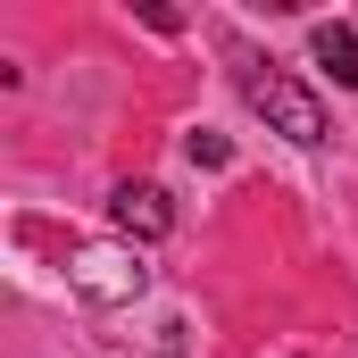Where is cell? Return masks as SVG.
I'll list each match as a JSON object with an SVG mask.
<instances>
[{
	"mask_svg": "<svg viewBox=\"0 0 358 358\" xmlns=\"http://www.w3.org/2000/svg\"><path fill=\"white\" fill-rule=\"evenodd\" d=\"M242 100L267 117L283 142H300V150H317V142H325V100L300 84V76L267 67V59H242Z\"/></svg>",
	"mask_w": 358,
	"mask_h": 358,
	"instance_id": "1",
	"label": "cell"
},
{
	"mask_svg": "<svg viewBox=\"0 0 358 358\" xmlns=\"http://www.w3.org/2000/svg\"><path fill=\"white\" fill-rule=\"evenodd\" d=\"M67 283H76V300H92V308H117V300H142L150 267H142L134 242H84L67 259Z\"/></svg>",
	"mask_w": 358,
	"mask_h": 358,
	"instance_id": "2",
	"label": "cell"
},
{
	"mask_svg": "<svg viewBox=\"0 0 358 358\" xmlns=\"http://www.w3.org/2000/svg\"><path fill=\"white\" fill-rule=\"evenodd\" d=\"M183 159H192V167H225L234 150H225V134H192V142H183Z\"/></svg>",
	"mask_w": 358,
	"mask_h": 358,
	"instance_id": "5",
	"label": "cell"
},
{
	"mask_svg": "<svg viewBox=\"0 0 358 358\" xmlns=\"http://www.w3.org/2000/svg\"><path fill=\"white\" fill-rule=\"evenodd\" d=\"M108 217H117V234H125L134 250L176 234V200H167L159 183H117V192H108Z\"/></svg>",
	"mask_w": 358,
	"mask_h": 358,
	"instance_id": "3",
	"label": "cell"
},
{
	"mask_svg": "<svg viewBox=\"0 0 358 358\" xmlns=\"http://www.w3.org/2000/svg\"><path fill=\"white\" fill-rule=\"evenodd\" d=\"M308 50H317V67H334V84H358V25L325 17V25L308 34Z\"/></svg>",
	"mask_w": 358,
	"mask_h": 358,
	"instance_id": "4",
	"label": "cell"
}]
</instances>
